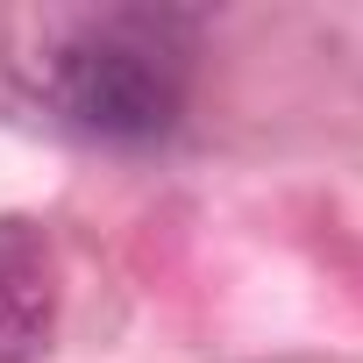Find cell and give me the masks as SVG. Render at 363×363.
<instances>
[{"label":"cell","instance_id":"cell-1","mask_svg":"<svg viewBox=\"0 0 363 363\" xmlns=\"http://www.w3.org/2000/svg\"><path fill=\"white\" fill-rule=\"evenodd\" d=\"M193 72V15L171 8H114L79 15L65 43L43 57L50 107L100 143H157L186 114Z\"/></svg>","mask_w":363,"mask_h":363},{"label":"cell","instance_id":"cell-2","mask_svg":"<svg viewBox=\"0 0 363 363\" xmlns=\"http://www.w3.org/2000/svg\"><path fill=\"white\" fill-rule=\"evenodd\" d=\"M57 335V257L36 221H0V363H36Z\"/></svg>","mask_w":363,"mask_h":363}]
</instances>
